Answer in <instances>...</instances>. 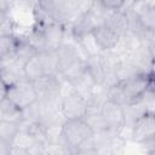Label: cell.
Instances as JSON below:
<instances>
[{"mask_svg":"<svg viewBox=\"0 0 155 155\" xmlns=\"http://www.w3.org/2000/svg\"><path fill=\"white\" fill-rule=\"evenodd\" d=\"M0 70H1V62H0Z\"/></svg>","mask_w":155,"mask_h":155,"instance_id":"7402d4cb","label":"cell"},{"mask_svg":"<svg viewBox=\"0 0 155 155\" xmlns=\"http://www.w3.org/2000/svg\"><path fill=\"white\" fill-rule=\"evenodd\" d=\"M58 73L56 52H39L23 65V74L28 81H35L45 75Z\"/></svg>","mask_w":155,"mask_h":155,"instance_id":"7a4b0ae2","label":"cell"},{"mask_svg":"<svg viewBox=\"0 0 155 155\" xmlns=\"http://www.w3.org/2000/svg\"><path fill=\"white\" fill-rule=\"evenodd\" d=\"M0 117L4 121L21 124L23 120V110L11 103L8 99H5L2 103H0Z\"/></svg>","mask_w":155,"mask_h":155,"instance_id":"5bb4252c","label":"cell"},{"mask_svg":"<svg viewBox=\"0 0 155 155\" xmlns=\"http://www.w3.org/2000/svg\"><path fill=\"white\" fill-rule=\"evenodd\" d=\"M18 41L19 40H17L12 34L0 36V59L13 53L18 45Z\"/></svg>","mask_w":155,"mask_h":155,"instance_id":"e0dca14e","label":"cell"},{"mask_svg":"<svg viewBox=\"0 0 155 155\" xmlns=\"http://www.w3.org/2000/svg\"><path fill=\"white\" fill-rule=\"evenodd\" d=\"M155 132V120L151 111L142 113L134 121H133V130H132V138L138 143H147L153 140Z\"/></svg>","mask_w":155,"mask_h":155,"instance_id":"52a82bcc","label":"cell"},{"mask_svg":"<svg viewBox=\"0 0 155 155\" xmlns=\"http://www.w3.org/2000/svg\"><path fill=\"white\" fill-rule=\"evenodd\" d=\"M75 155H99L97 149H82V150H76Z\"/></svg>","mask_w":155,"mask_h":155,"instance_id":"44dd1931","label":"cell"},{"mask_svg":"<svg viewBox=\"0 0 155 155\" xmlns=\"http://www.w3.org/2000/svg\"><path fill=\"white\" fill-rule=\"evenodd\" d=\"M8 155H31V154H30V151L27 150V149L18 148V147H12V145H11V149H10Z\"/></svg>","mask_w":155,"mask_h":155,"instance_id":"ac0fdd59","label":"cell"},{"mask_svg":"<svg viewBox=\"0 0 155 155\" xmlns=\"http://www.w3.org/2000/svg\"><path fill=\"white\" fill-rule=\"evenodd\" d=\"M105 15L102 16V23L110 28L115 34H117L120 38L126 34V31L130 29V18L127 13L122 10L116 11H108L105 10Z\"/></svg>","mask_w":155,"mask_h":155,"instance_id":"30bf717a","label":"cell"},{"mask_svg":"<svg viewBox=\"0 0 155 155\" xmlns=\"http://www.w3.org/2000/svg\"><path fill=\"white\" fill-rule=\"evenodd\" d=\"M38 101L54 99L59 92V81L56 75H45L35 81H33Z\"/></svg>","mask_w":155,"mask_h":155,"instance_id":"ba28073f","label":"cell"},{"mask_svg":"<svg viewBox=\"0 0 155 155\" xmlns=\"http://www.w3.org/2000/svg\"><path fill=\"white\" fill-rule=\"evenodd\" d=\"M10 149H11V144L0 140V155H8Z\"/></svg>","mask_w":155,"mask_h":155,"instance_id":"ffe728a7","label":"cell"},{"mask_svg":"<svg viewBox=\"0 0 155 155\" xmlns=\"http://www.w3.org/2000/svg\"><path fill=\"white\" fill-rule=\"evenodd\" d=\"M151 85L150 78L147 74L136 73L124 80L111 85L108 91L109 101L119 104L120 107H128L138 104L148 92Z\"/></svg>","mask_w":155,"mask_h":155,"instance_id":"6da1fadb","label":"cell"},{"mask_svg":"<svg viewBox=\"0 0 155 155\" xmlns=\"http://www.w3.org/2000/svg\"><path fill=\"white\" fill-rule=\"evenodd\" d=\"M6 99H8L19 109L24 110L38 101V96L33 82L28 80H22L8 87Z\"/></svg>","mask_w":155,"mask_h":155,"instance_id":"277c9868","label":"cell"},{"mask_svg":"<svg viewBox=\"0 0 155 155\" xmlns=\"http://www.w3.org/2000/svg\"><path fill=\"white\" fill-rule=\"evenodd\" d=\"M140 5H142V7H139L138 11H136L134 18L143 29L153 31L154 23H155L154 2H143Z\"/></svg>","mask_w":155,"mask_h":155,"instance_id":"4fadbf2b","label":"cell"},{"mask_svg":"<svg viewBox=\"0 0 155 155\" xmlns=\"http://www.w3.org/2000/svg\"><path fill=\"white\" fill-rule=\"evenodd\" d=\"M91 36L94 40L96 45L98 47H101L102 50L114 48L120 39V36L117 34H115L110 28H108L103 23H99L98 25H96L92 29Z\"/></svg>","mask_w":155,"mask_h":155,"instance_id":"8fae6325","label":"cell"},{"mask_svg":"<svg viewBox=\"0 0 155 155\" xmlns=\"http://www.w3.org/2000/svg\"><path fill=\"white\" fill-rule=\"evenodd\" d=\"M88 104L79 92H73L62 98L59 109L65 120L84 119L87 113Z\"/></svg>","mask_w":155,"mask_h":155,"instance_id":"8992f818","label":"cell"},{"mask_svg":"<svg viewBox=\"0 0 155 155\" xmlns=\"http://www.w3.org/2000/svg\"><path fill=\"white\" fill-rule=\"evenodd\" d=\"M39 52L27 41H18V45L15 50V54H16V58L18 61V63L21 65H24L30 58H33L35 54H38Z\"/></svg>","mask_w":155,"mask_h":155,"instance_id":"9a60e30c","label":"cell"},{"mask_svg":"<svg viewBox=\"0 0 155 155\" xmlns=\"http://www.w3.org/2000/svg\"><path fill=\"white\" fill-rule=\"evenodd\" d=\"M40 28H41V31L44 35L46 51L47 52L57 51L61 47V45L63 44V38H64L63 25L59 23H56V22H50V23H45Z\"/></svg>","mask_w":155,"mask_h":155,"instance_id":"9c48e42d","label":"cell"},{"mask_svg":"<svg viewBox=\"0 0 155 155\" xmlns=\"http://www.w3.org/2000/svg\"><path fill=\"white\" fill-rule=\"evenodd\" d=\"M61 130L68 148L74 149L75 151L84 142H86L87 139L92 138L96 134L93 130L82 119L65 120L62 124Z\"/></svg>","mask_w":155,"mask_h":155,"instance_id":"3957f363","label":"cell"},{"mask_svg":"<svg viewBox=\"0 0 155 155\" xmlns=\"http://www.w3.org/2000/svg\"><path fill=\"white\" fill-rule=\"evenodd\" d=\"M99 116L104 127V131L109 132H117L121 130L126 121H125V110L119 104L107 99L99 108Z\"/></svg>","mask_w":155,"mask_h":155,"instance_id":"5b68a950","label":"cell"},{"mask_svg":"<svg viewBox=\"0 0 155 155\" xmlns=\"http://www.w3.org/2000/svg\"><path fill=\"white\" fill-rule=\"evenodd\" d=\"M18 132H19V124L4 121V120L0 121V140L12 144Z\"/></svg>","mask_w":155,"mask_h":155,"instance_id":"2e32d148","label":"cell"},{"mask_svg":"<svg viewBox=\"0 0 155 155\" xmlns=\"http://www.w3.org/2000/svg\"><path fill=\"white\" fill-rule=\"evenodd\" d=\"M7 90H8V86L0 79V103H2L6 97H7Z\"/></svg>","mask_w":155,"mask_h":155,"instance_id":"d6986e66","label":"cell"},{"mask_svg":"<svg viewBox=\"0 0 155 155\" xmlns=\"http://www.w3.org/2000/svg\"><path fill=\"white\" fill-rule=\"evenodd\" d=\"M96 18L97 17L92 10H88V11L80 13L79 17L75 19L74 27H73V31H74L75 36L81 38V36L91 34L92 29L99 24L98 22H96Z\"/></svg>","mask_w":155,"mask_h":155,"instance_id":"7c38bea8","label":"cell"}]
</instances>
